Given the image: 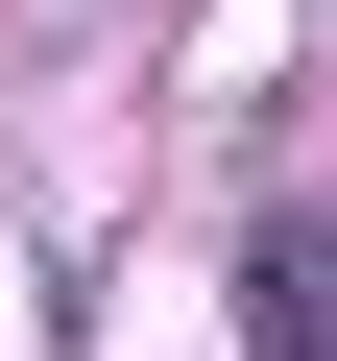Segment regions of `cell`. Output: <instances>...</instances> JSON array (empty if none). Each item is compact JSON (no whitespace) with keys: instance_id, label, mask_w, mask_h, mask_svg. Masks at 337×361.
Listing matches in <instances>:
<instances>
[{"instance_id":"obj_1","label":"cell","mask_w":337,"mask_h":361,"mask_svg":"<svg viewBox=\"0 0 337 361\" xmlns=\"http://www.w3.org/2000/svg\"><path fill=\"white\" fill-rule=\"evenodd\" d=\"M241 313H265V361H337V289H313V241H265V265H241Z\"/></svg>"}]
</instances>
